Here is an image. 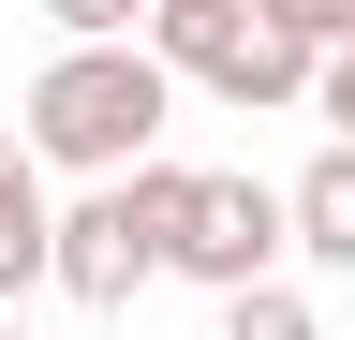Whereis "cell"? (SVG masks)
Segmentation results:
<instances>
[{"label": "cell", "instance_id": "4", "mask_svg": "<svg viewBox=\"0 0 355 340\" xmlns=\"http://www.w3.org/2000/svg\"><path fill=\"white\" fill-rule=\"evenodd\" d=\"M282 251H296V193H266V178H193V207H178V281H207L222 311L237 296H266L282 281Z\"/></svg>", "mask_w": 355, "mask_h": 340}, {"label": "cell", "instance_id": "3", "mask_svg": "<svg viewBox=\"0 0 355 340\" xmlns=\"http://www.w3.org/2000/svg\"><path fill=\"white\" fill-rule=\"evenodd\" d=\"M178 207H193V163H148L119 193H74L60 207V296L74 311H133V281L178 267Z\"/></svg>", "mask_w": 355, "mask_h": 340}, {"label": "cell", "instance_id": "2", "mask_svg": "<svg viewBox=\"0 0 355 340\" xmlns=\"http://www.w3.org/2000/svg\"><path fill=\"white\" fill-rule=\"evenodd\" d=\"M148 60L193 74V89H222V104H311L326 89V60H311V30L282 15V0H163Z\"/></svg>", "mask_w": 355, "mask_h": 340}, {"label": "cell", "instance_id": "5", "mask_svg": "<svg viewBox=\"0 0 355 340\" xmlns=\"http://www.w3.org/2000/svg\"><path fill=\"white\" fill-rule=\"evenodd\" d=\"M30 281H60V207H44L30 134H0V296H30Z\"/></svg>", "mask_w": 355, "mask_h": 340}, {"label": "cell", "instance_id": "1", "mask_svg": "<svg viewBox=\"0 0 355 340\" xmlns=\"http://www.w3.org/2000/svg\"><path fill=\"white\" fill-rule=\"evenodd\" d=\"M163 104H178V74L148 45H60L30 74V163H74L89 193H119V178H148V148H163Z\"/></svg>", "mask_w": 355, "mask_h": 340}, {"label": "cell", "instance_id": "7", "mask_svg": "<svg viewBox=\"0 0 355 340\" xmlns=\"http://www.w3.org/2000/svg\"><path fill=\"white\" fill-rule=\"evenodd\" d=\"M222 340H326V325H311L296 281H266V296H237V311H222Z\"/></svg>", "mask_w": 355, "mask_h": 340}, {"label": "cell", "instance_id": "6", "mask_svg": "<svg viewBox=\"0 0 355 340\" xmlns=\"http://www.w3.org/2000/svg\"><path fill=\"white\" fill-rule=\"evenodd\" d=\"M296 251H311V267H355V148H311V178H296Z\"/></svg>", "mask_w": 355, "mask_h": 340}, {"label": "cell", "instance_id": "8", "mask_svg": "<svg viewBox=\"0 0 355 340\" xmlns=\"http://www.w3.org/2000/svg\"><path fill=\"white\" fill-rule=\"evenodd\" d=\"M311 118H326V148H355V60H326V89H311Z\"/></svg>", "mask_w": 355, "mask_h": 340}, {"label": "cell", "instance_id": "9", "mask_svg": "<svg viewBox=\"0 0 355 340\" xmlns=\"http://www.w3.org/2000/svg\"><path fill=\"white\" fill-rule=\"evenodd\" d=\"M0 340H30V325H15V311H0Z\"/></svg>", "mask_w": 355, "mask_h": 340}]
</instances>
